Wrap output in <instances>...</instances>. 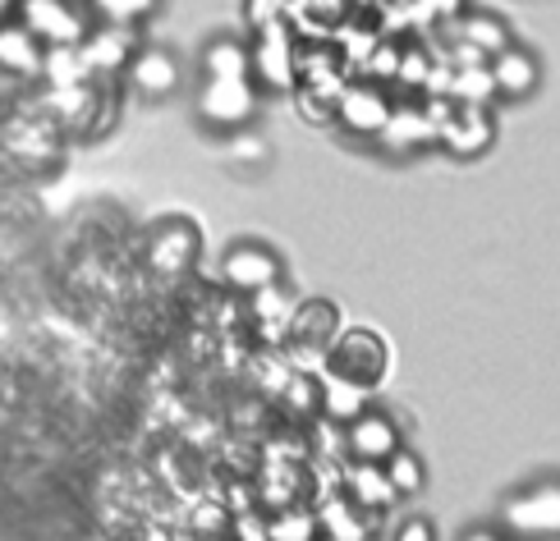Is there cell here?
<instances>
[{
  "label": "cell",
  "mask_w": 560,
  "mask_h": 541,
  "mask_svg": "<svg viewBox=\"0 0 560 541\" xmlns=\"http://www.w3.org/2000/svg\"><path fill=\"white\" fill-rule=\"evenodd\" d=\"M501 532L520 541H560V478L510 491L501 505Z\"/></svg>",
  "instance_id": "cell-1"
},
{
  "label": "cell",
  "mask_w": 560,
  "mask_h": 541,
  "mask_svg": "<svg viewBox=\"0 0 560 541\" xmlns=\"http://www.w3.org/2000/svg\"><path fill=\"white\" fill-rule=\"evenodd\" d=\"M248 79L258 83V92H294L299 87V46H294V33L285 28V19L253 28Z\"/></svg>",
  "instance_id": "cell-2"
},
{
  "label": "cell",
  "mask_w": 560,
  "mask_h": 541,
  "mask_svg": "<svg viewBox=\"0 0 560 541\" xmlns=\"http://www.w3.org/2000/svg\"><path fill=\"white\" fill-rule=\"evenodd\" d=\"M262 106V92L253 79H202L194 110L202 125H212L221 133H240L253 125V115Z\"/></svg>",
  "instance_id": "cell-3"
},
{
  "label": "cell",
  "mask_w": 560,
  "mask_h": 541,
  "mask_svg": "<svg viewBox=\"0 0 560 541\" xmlns=\"http://www.w3.org/2000/svg\"><path fill=\"white\" fill-rule=\"evenodd\" d=\"M198 252H202V234L184 216L156 221L143 239V262L156 280H184L198 267Z\"/></svg>",
  "instance_id": "cell-4"
},
{
  "label": "cell",
  "mask_w": 560,
  "mask_h": 541,
  "mask_svg": "<svg viewBox=\"0 0 560 541\" xmlns=\"http://www.w3.org/2000/svg\"><path fill=\"white\" fill-rule=\"evenodd\" d=\"M497 143V120L487 106H469V102H441L436 110V148H446L459 161H474Z\"/></svg>",
  "instance_id": "cell-5"
},
{
  "label": "cell",
  "mask_w": 560,
  "mask_h": 541,
  "mask_svg": "<svg viewBox=\"0 0 560 541\" xmlns=\"http://www.w3.org/2000/svg\"><path fill=\"white\" fill-rule=\"evenodd\" d=\"M386 340L377 331H345L331 340V349H326V376H345V381H354V386H382V376H386Z\"/></svg>",
  "instance_id": "cell-6"
},
{
  "label": "cell",
  "mask_w": 560,
  "mask_h": 541,
  "mask_svg": "<svg viewBox=\"0 0 560 541\" xmlns=\"http://www.w3.org/2000/svg\"><path fill=\"white\" fill-rule=\"evenodd\" d=\"M14 19L23 28H33L42 46H79L92 28V14L79 0H19Z\"/></svg>",
  "instance_id": "cell-7"
},
{
  "label": "cell",
  "mask_w": 560,
  "mask_h": 541,
  "mask_svg": "<svg viewBox=\"0 0 560 541\" xmlns=\"http://www.w3.org/2000/svg\"><path fill=\"white\" fill-rule=\"evenodd\" d=\"M0 148L23 166H46L60 148V125L46 110H10L0 120Z\"/></svg>",
  "instance_id": "cell-8"
},
{
  "label": "cell",
  "mask_w": 560,
  "mask_h": 541,
  "mask_svg": "<svg viewBox=\"0 0 560 541\" xmlns=\"http://www.w3.org/2000/svg\"><path fill=\"white\" fill-rule=\"evenodd\" d=\"M313 478L308 463L294 450H267L258 468V505L262 509H285V505H308Z\"/></svg>",
  "instance_id": "cell-9"
},
{
  "label": "cell",
  "mask_w": 560,
  "mask_h": 541,
  "mask_svg": "<svg viewBox=\"0 0 560 541\" xmlns=\"http://www.w3.org/2000/svg\"><path fill=\"white\" fill-rule=\"evenodd\" d=\"M221 280H225V290L230 294H258V290H271L285 280V267H280V257L267 248V244H235V248H225L221 257Z\"/></svg>",
  "instance_id": "cell-10"
},
{
  "label": "cell",
  "mask_w": 560,
  "mask_h": 541,
  "mask_svg": "<svg viewBox=\"0 0 560 541\" xmlns=\"http://www.w3.org/2000/svg\"><path fill=\"white\" fill-rule=\"evenodd\" d=\"M446 33H451V42H455V69L459 64H487L497 51H505L510 42V28H505V19L501 14H482V10H474V14H455V19H446Z\"/></svg>",
  "instance_id": "cell-11"
},
{
  "label": "cell",
  "mask_w": 560,
  "mask_h": 541,
  "mask_svg": "<svg viewBox=\"0 0 560 541\" xmlns=\"http://www.w3.org/2000/svg\"><path fill=\"white\" fill-rule=\"evenodd\" d=\"M395 102L386 97V87L377 79H363V83H345L340 97H336V120L345 133L354 138H377L390 120Z\"/></svg>",
  "instance_id": "cell-12"
},
{
  "label": "cell",
  "mask_w": 560,
  "mask_h": 541,
  "mask_svg": "<svg viewBox=\"0 0 560 541\" xmlns=\"http://www.w3.org/2000/svg\"><path fill=\"white\" fill-rule=\"evenodd\" d=\"M340 336V308L331 298H303L294 317H290V331H285V349L299 358V354H313V358H326V349Z\"/></svg>",
  "instance_id": "cell-13"
},
{
  "label": "cell",
  "mask_w": 560,
  "mask_h": 541,
  "mask_svg": "<svg viewBox=\"0 0 560 541\" xmlns=\"http://www.w3.org/2000/svg\"><path fill=\"white\" fill-rule=\"evenodd\" d=\"M125 79H129V87L138 92V97L166 102L184 83V64H179L175 51H166V46H138V51L129 56V64H125Z\"/></svg>",
  "instance_id": "cell-14"
},
{
  "label": "cell",
  "mask_w": 560,
  "mask_h": 541,
  "mask_svg": "<svg viewBox=\"0 0 560 541\" xmlns=\"http://www.w3.org/2000/svg\"><path fill=\"white\" fill-rule=\"evenodd\" d=\"M400 422L382 409H363L354 422H345V455L359 463H386L395 450H400Z\"/></svg>",
  "instance_id": "cell-15"
},
{
  "label": "cell",
  "mask_w": 560,
  "mask_h": 541,
  "mask_svg": "<svg viewBox=\"0 0 560 541\" xmlns=\"http://www.w3.org/2000/svg\"><path fill=\"white\" fill-rule=\"evenodd\" d=\"M436 110H441V102L436 106H400L395 102L386 129L372 138V143H377L386 156H413V152L432 148L436 143Z\"/></svg>",
  "instance_id": "cell-16"
},
{
  "label": "cell",
  "mask_w": 560,
  "mask_h": 541,
  "mask_svg": "<svg viewBox=\"0 0 560 541\" xmlns=\"http://www.w3.org/2000/svg\"><path fill=\"white\" fill-rule=\"evenodd\" d=\"M487 74H492V83H497V97H505V102H524V97H533V92H538V83H542V64H538V56H533L528 46L510 42L505 51H497L492 60H487Z\"/></svg>",
  "instance_id": "cell-17"
},
{
  "label": "cell",
  "mask_w": 560,
  "mask_h": 541,
  "mask_svg": "<svg viewBox=\"0 0 560 541\" xmlns=\"http://www.w3.org/2000/svg\"><path fill=\"white\" fill-rule=\"evenodd\" d=\"M46 69V46L33 28H23V23L10 14L0 19V74L10 79H42Z\"/></svg>",
  "instance_id": "cell-18"
},
{
  "label": "cell",
  "mask_w": 560,
  "mask_h": 541,
  "mask_svg": "<svg viewBox=\"0 0 560 541\" xmlns=\"http://www.w3.org/2000/svg\"><path fill=\"white\" fill-rule=\"evenodd\" d=\"M248 326L258 331V340L267 344H285V331H290V317L299 308V298L285 290V280L271 290H258V294H248Z\"/></svg>",
  "instance_id": "cell-19"
},
{
  "label": "cell",
  "mask_w": 560,
  "mask_h": 541,
  "mask_svg": "<svg viewBox=\"0 0 560 541\" xmlns=\"http://www.w3.org/2000/svg\"><path fill=\"white\" fill-rule=\"evenodd\" d=\"M340 486H345V501H354L359 509H372V514H386L395 501H400V491L390 486V478H386L382 463H359V459H349Z\"/></svg>",
  "instance_id": "cell-20"
},
{
  "label": "cell",
  "mask_w": 560,
  "mask_h": 541,
  "mask_svg": "<svg viewBox=\"0 0 560 541\" xmlns=\"http://www.w3.org/2000/svg\"><path fill=\"white\" fill-rule=\"evenodd\" d=\"M133 28H106V23H92L88 37L79 42V56L88 64V74H115V69H125L129 56L138 46L129 42Z\"/></svg>",
  "instance_id": "cell-21"
},
{
  "label": "cell",
  "mask_w": 560,
  "mask_h": 541,
  "mask_svg": "<svg viewBox=\"0 0 560 541\" xmlns=\"http://www.w3.org/2000/svg\"><path fill=\"white\" fill-rule=\"evenodd\" d=\"M317 519H322V541H372V524H377V514L359 509L354 501L331 496L317 509Z\"/></svg>",
  "instance_id": "cell-22"
},
{
  "label": "cell",
  "mask_w": 560,
  "mask_h": 541,
  "mask_svg": "<svg viewBox=\"0 0 560 541\" xmlns=\"http://www.w3.org/2000/svg\"><path fill=\"white\" fill-rule=\"evenodd\" d=\"M368 404H372L368 386H354V381H345V376H322V422L345 427V422H354Z\"/></svg>",
  "instance_id": "cell-23"
},
{
  "label": "cell",
  "mask_w": 560,
  "mask_h": 541,
  "mask_svg": "<svg viewBox=\"0 0 560 541\" xmlns=\"http://www.w3.org/2000/svg\"><path fill=\"white\" fill-rule=\"evenodd\" d=\"M202 79H248V42L244 37H212L202 46Z\"/></svg>",
  "instance_id": "cell-24"
},
{
  "label": "cell",
  "mask_w": 560,
  "mask_h": 541,
  "mask_svg": "<svg viewBox=\"0 0 560 541\" xmlns=\"http://www.w3.org/2000/svg\"><path fill=\"white\" fill-rule=\"evenodd\" d=\"M267 537L271 541H322V519L313 505L267 509Z\"/></svg>",
  "instance_id": "cell-25"
},
{
  "label": "cell",
  "mask_w": 560,
  "mask_h": 541,
  "mask_svg": "<svg viewBox=\"0 0 560 541\" xmlns=\"http://www.w3.org/2000/svg\"><path fill=\"white\" fill-rule=\"evenodd\" d=\"M83 5L106 28H138L161 10V0H83Z\"/></svg>",
  "instance_id": "cell-26"
},
{
  "label": "cell",
  "mask_w": 560,
  "mask_h": 541,
  "mask_svg": "<svg viewBox=\"0 0 560 541\" xmlns=\"http://www.w3.org/2000/svg\"><path fill=\"white\" fill-rule=\"evenodd\" d=\"M280 399H285V409L294 417H322V376H313L308 367H294L285 376V386H280Z\"/></svg>",
  "instance_id": "cell-27"
},
{
  "label": "cell",
  "mask_w": 560,
  "mask_h": 541,
  "mask_svg": "<svg viewBox=\"0 0 560 541\" xmlns=\"http://www.w3.org/2000/svg\"><path fill=\"white\" fill-rule=\"evenodd\" d=\"M451 92L455 102H469V106H492L497 102V83L487 74V64H459L451 74Z\"/></svg>",
  "instance_id": "cell-28"
},
{
  "label": "cell",
  "mask_w": 560,
  "mask_h": 541,
  "mask_svg": "<svg viewBox=\"0 0 560 541\" xmlns=\"http://www.w3.org/2000/svg\"><path fill=\"white\" fill-rule=\"evenodd\" d=\"M382 468H386L390 486L400 491V501H405V496H418V491H423V482H428V468H423V459H418L413 450H405V445H400V450H395V455H390Z\"/></svg>",
  "instance_id": "cell-29"
},
{
  "label": "cell",
  "mask_w": 560,
  "mask_h": 541,
  "mask_svg": "<svg viewBox=\"0 0 560 541\" xmlns=\"http://www.w3.org/2000/svg\"><path fill=\"white\" fill-rule=\"evenodd\" d=\"M194 537L198 541H225L230 537V509L221 501H202L194 509Z\"/></svg>",
  "instance_id": "cell-30"
},
{
  "label": "cell",
  "mask_w": 560,
  "mask_h": 541,
  "mask_svg": "<svg viewBox=\"0 0 560 541\" xmlns=\"http://www.w3.org/2000/svg\"><path fill=\"white\" fill-rule=\"evenodd\" d=\"M428 69H432V60H428V56L413 46V51H400V69H395V79L423 87V83H428Z\"/></svg>",
  "instance_id": "cell-31"
},
{
  "label": "cell",
  "mask_w": 560,
  "mask_h": 541,
  "mask_svg": "<svg viewBox=\"0 0 560 541\" xmlns=\"http://www.w3.org/2000/svg\"><path fill=\"white\" fill-rule=\"evenodd\" d=\"M285 5L290 0H244V19L253 23V28H262V23L285 19Z\"/></svg>",
  "instance_id": "cell-32"
},
{
  "label": "cell",
  "mask_w": 560,
  "mask_h": 541,
  "mask_svg": "<svg viewBox=\"0 0 560 541\" xmlns=\"http://www.w3.org/2000/svg\"><path fill=\"white\" fill-rule=\"evenodd\" d=\"M390 541H436V528L428 519H405L400 528H395Z\"/></svg>",
  "instance_id": "cell-33"
},
{
  "label": "cell",
  "mask_w": 560,
  "mask_h": 541,
  "mask_svg": "<svg viewBox=\"0 0 560 541\" xmlns=\"http://www.w3.org/2000/svg\"><path fill=\"white\" fill-rule=\"evenodd\" d=\"M464 541H505L497 528H469V532H464Z\"/></svg>",
  "instance_id": "cell-34"
},
{
  "label": "cell",
  "mask_w": 560,
  "mask_h": 541,
  "mask_svg": "<svg viewBox=\"0 0 560 541\" xmlns=\"http://www.w3.org/2000/svg\"><path fill=\"white\" fill-rule=\"evenodd\" d=\"M235 156H258V143H235Z\"/></svg>",
  "instance_id": "cell-35"
},
{
  "label": "cell",
  "mask_w": 560,
  "mask_h": 541,
  "mask_svg": "<svg viewBox=\"0 0 560 541\" xmlns=\"http://www.w3.org/2000/svg\"><path fill=\"white\" fill-rule=\"evenodd\" d=\"M14 5H19V0H0V19H10V14H14Z\"/></svg>",
  "instance_id": "cell-36"
},
{
  "label": "cell",
  "mask_w": 560,
  "mask_h": 541,
  "mask_svg": "<svg viewBox=\"0 0 560 541\" xmlns=\"http://www.w3.org/2000/svg\"><path fill=\"white\" fill-rule=\"evenodd\" d=\"M225 541H230V537H225Z\"/></svg>",
  "instance_id": "cell-37"
}]
</instances>
